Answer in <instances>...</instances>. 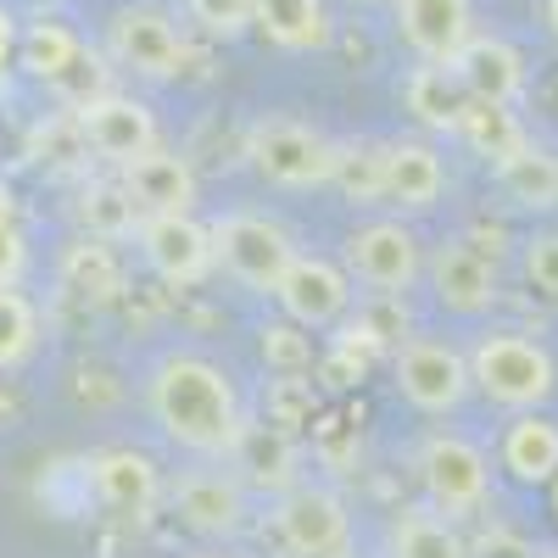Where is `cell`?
Instances as JSON below:
<instances>
[{
  "label": "cell",
  "mask_w": 558,
  "mask_h": 558,
  "mask_svg": "<svg viewBox=\"0 0 558 558\" xmlns=\"http://www.w3.org/2000/svg\"><path fill=\"white\" fill-rule=\"evenodd\" d=\"M17 62H23L34 78H45V84H62V78L84 62V39H78L62 17H39V23H28L23 39H17Z\"/></svg>",
  "instance_id": "cell-26"
},
{
  "label": "cell",
  "mask_w": 558,
  "mask_h": 558,
  "mask_svg": "<svg viewBox=\"0 0 558 558\" xmlns=\"http://www.w3.org/2000/svg\"><path fill=\"white\" fill-rule=\"evenodd\" d=\"M402 107L413 112L418 129H430V134H458L463 112H470V89L452 78V68L418 62V68H408V78H402Z\"/></svg>",
  "instance_id": "cell-22"
},
{
  "label": "cell",
  "mask_w": 558,
  "mask_h": 558,
  "mask_svg": "<svg viewBox=\"0 0 558 558\" xmlns=\"http://www.w3.org/2000/svg\"><path fill=\"white\" fill-rule=\"evenodd\" d=\"M263 357H268L274 368H286V375H302L307 357H313L302 324H263Z\"/></svg>",
  "instance_id": "cell-33"
},
{
  "label": "cell",
  "mask_w": 558,
  "mask_h": 558,
  "mask_svg": "<svg viewBox=\"0 0 558 558\" xmlns=\"http://www.w3.org/2000/svg\"><path fill=\"white\" fill-rule=\"evenodd\" d=\"M341 268L352 286L375 296H402L425 274V246L402 218H368L341 241Z\"/></svg>",
  "instance_id": "cell-5"
},
{
  "label": "cell",
  "mask_w": 558,
  "mask_h": 558,
  "mask_svg": "<svg viewBox=\"0 0 558 558\" xmlns=\"http://www.w3.org/2000/svg\"><path fill=\"white\" fill-rule=\"evenodd\" d=\"M458 134L470 140V146H475L492 168L508 162V157H520V151L531 146V134H525L520 112H514V107H492V101H470V112H463Z\"/></svg>",
  "instance_id": "cell-28"
},
{
  "label": "cell",
  "mask_w": 558,
  "mask_h": 558,
  "mask_svg": "<svg viewBox=\"0 0 558 558\" xmlns=\"http://www.w3.org/2000/svg\"><path fill=\"white\" fill-rule=\"evenodd\" d=\"M17 39H23V28H17L12 7H0V68H7V62L17 57Z\"/></svg>",
  "instance_id": "cell-35"
},
{
  "label": "cell",
  "mask_w": 558,
  "mask_h": 558,
  "mask_svg": "<svg viewBox=\"0 0 558 558\" xmlns=\"http://www.w3.org/2000/svg\"><path fill=\"white\" fill-rule=\"evenodd\" d=\"M246 162L274 191H318L336 173V140L302 118H257L246 129Z\"/></svg>",
  "instance_id": "cell-3"
},
{
  "label": "cell",
  "mask_w": 558,
  "mask_h": 558,
  "mask_svg": "<svg viewBox=\"0 0 558 558\" xmlns=\"http://www.w3.org/2000/svg\"><path fill=\"white\" fill-rule=\"evenodd\" d=\"M17 223V191H12V179L0 173V229H12Z\"/></svg>",
  "instance_id": "cell-36"
},
{
  "label": "cell",
  "mask_w": 558,
  "mask_h": 558,
  "mask_svg": "<svg viewBox=\"0 0 558 558\" xmlns=\"http://www.w3.org/2000/svg\"><path fill=\"white\" fill-rule=\"evenodd\" d=\"M520 268L531 279V291L558 302V229H536V235L520 241Z\"/></svg>",
  "instance_id": "cell-32"
},
{
  "label": "cell",
  "mask_w": 558,
  "mask_h": 558,
  "mask_svg": "<svg viewBox=\"0 0 558 558\" xmlns=\"http://www.w3.org/2000/svg\"><path fill=\"white\" fill-rule=\"evenodd\" d=\"M146 408L157 418V430L196 452V458H235V447L246 441V408L241 391L223 368L202 352H168L151 363L146 375Z\"/></svg>",
  "instance_id": "cell-1"
},
{
  "label": "cell",
  "mask_w": 558,
  "mask_h": 558,
  "mask_svg": "<svg viewBox=\"0 0 558 558\" xmlns=\"http://www.w3.org/2000/svg\"><path fill=\"white\" fill-rule=\"evenodd\" d=\"M39 347V307L28 291L0 286V368H23Z\"/></svg>",
  "instance_id": "cell-29"
},
{
  "label": "cell",
  "mask_w": 558,
  "mask_h": 558,
  "mask_svg": "<svg viewBox=\"0 0 558 558\" xmlns=\"http://www.w3.org/2000/svg\"><path fill=\"white\" fill-rule=\"evenodd\" d=\"M274 302H279V313H286L291 324H302V330H330V324H341L347 307H352V279L330 257L296 252L286 279L274 286Z\"/></svg>",
  "instance_id": "cell-12"
},
{
  "label": "cell",
  "mask_w": 558,
  "mask_h": 558,
  "mask_svg": "<svg viewBox=\"0 0 558 558\" xmlns=\"http://www.w3.org/2000/svg\"><path fill=\"white\" fill-rule=\"evenodd\" d=\"M497 458L520 486H553L558 481V425L542 413H514L497 441Z\"/></svg>",
  "instance_id": "cell-21"
},
{
  "label": "cell",
  "mask_w": 558,
  "mask_h": 558,
  "mask_svg": "<svg viewBox=\"0 0 558 558\" xmlns=\"http://www.w3.org/2000/svg\"><path fill=\"white\" fill-rule=\"evenodd\" d=\"M536 12H542V28H547L553 45H558V0H536Z\"/></svg>",
  "instance_id": "cell-37"
},
{
  "label": "cell",
  "mask_w": 558,
  "mask_h": 558,
  "mask_svg": "<svg viewBox=\"0 0 558 558\" xmlns=\"http://www.w3.org/2000/svg\"><path fill=\"white\" fill-rule=\"evenodd\" d=\"M252 34H263L274 51L307 57V51H330L336 23H330V7H324V0H257Z\"/></svg>",
  "instance_id": "cell-20"
},
{
  "label": "cell",
  "mask_w": 558,
  "mask_h": 558,
  "mask_svg": "<svg viewBox=\"0 0 558 558\" xmlns=\"http://www.w3.org/2000/svg\"><path fill=\"white\" fill-rule=\"evenodd\" d=\"M357 7H380V0H357Z\"/></svg>",
  "instance_id": "cell-41"
},
{
  "label": "cell",
  "mask_w": 558,
  "mask_h": 558,
  "mask_svg": "<svg viewBox=\"0 0 558 558\" xmlns=\"http://www.w3.org/2000/svg\"><path fill=\"white\" fill-rule=\"evenodd\" d=\"M391 375H397L402 402H413L418 413H452L475 391L470 386V352H458L452 341H430V336L402 341Z\"/></svg>",
  "instance_id": "cell-10"
},
{
  "label": "cell",
  "mask_w": 558,
  "mask_h": 558,
  "mask_svg": "<svg viewBox=\"0 0 558 558\" xmlns=\"http://www.w3.org/2000/svg\"><path fill=\"white\" fill-rule=\"evenodd\" d=\"M391 28L418 62L447 68L475 39V0H391Z\"/></svg>",
  "instance_id": "cell-14"
},
{
  "label": "cell",
  "mask_w": 558,
  "mask_h": 558,
  "mask_svg": "<svg viewBox=\"0 0 558 558\" xmlns=\"http://www.w3.org/2000/svg\"><path fill=\"white\" fill-rule=\"evenodd\" d=\"M452 78L470 89V101H492V107H520L525 89H531V68H525V51L502 34H481L463 45V51L447 62Z\"/></svg>",
  "instance_id": "cell-15"
},
{
  "label": "cell",
  "mask_w": 558,
  "mask_h": 558,
  "mask_svg": "<svg viewBox=\"0 0 558 558\" xmlns=\"http://www.w3.org/2000/svg\"><path fill=\"white\" fill-rule=\"evenodd\" d=\"M207 229H213L218 268L235 279V286H246V291H274L279 279H286L291 257H296L291 229L279 218H268V213H223Z\"/></svg>",
  "instance_id": "cell-4"
},
{
  "label": "cell",
  "mask_w": 558,
  "mask_h": 558,
  "mask_svg": "<svg viewBox=\"0 0 558 558\" xmlns=\"http://www.w3.org/2000/svg\"><path fill=\"white\" fill-rule=\"evenodd\" d=\"M140 218H146V213L134 207V196L123 191V179H118V173L84 184V196H78V223H84V235H89V241H101V246H112V241H134V235H140Z\"/></svg>",
  "instance_id": "cell-25"
},
{
  "label": "cell",
  "mask_w": 558,
  "mask_h": 558,
  "mask_svg": "<svg viewBox=\"0 0 558 558\" xmlns=\"http://www.w3.org/2000/svg\"><path fill=\"white\" fill-rule=\"evenodd\" d=\"M252 7L257 0H184V17H191L207 39L235 45L252 34Z\"/></svg>",
  "instance_id": "cell-31"
},
{
  "label": "cell",
  "mask_w": 558,
  "mask_h": 558,
  "mask_svg": "<svg viewBox=\"0 0 558 558\" xmlns=\"http://www.w3.org/2000/svg\"><path fill=\"white\" fill-rule=\"evenodd\" d=\"M418 486H425L430 508L447 520H463V514H481L486 497H492V463L475 441L463 436H425L418 447Z\"/></svg>",
  "instance_id": "cell-6"
},
{
  "label": "cell",
  "mask_w": 558,
  "mask_h": 558,
  "mask_svg": "<svg viewBox=\"0 0 558 558\" xmlns=\"http://www.w3.org/2000/svg\"><path fill=\"white\" fill-rule=\"evenodd\" d=\"M470 386L508 413H542L558 368L553 352L525 330H481V341L470 347Z\"/></svg>",
  "instance_id": "cell-2"
},
{
  "label": "cell",
  "mask_w": 558,
  "mask_h": 558,
  "mask_svg": "<svg viewBox=\"0 0 558 558\" xmlns=\"http://www.w3.org/2000/svg\"><path fill=\"white\" fill-rule=\"evenodd\" d=\"M28 268V241H23V229H0V286H17Z\"/></svg>",
  "instance_id": "cell-34"
},
{
  "label": "cell",
  "mask_w": 558,
  "mask_h": 558,
  "mask_svg": "<svg viewBox=\"0 0 558 558\" xmlns=\"http://www.w3.org/2000/svg\"><path fill=\"white\" fill-rule=\"evenodd\" d=\"M553 514H558V481H553Z\"/></svg>",
  "instance_id": "cell-40"
},
{
  "label": "cell",
  "mask_w": 558,
  "mask_h": 558,
  "mask_svg": "<svg viewBox=\"0 0 558 558\" xmlns=\"http://www.w3.org/2000/svg\"><path fill=\"white\" fill-rule=\"evenodd\" d=\"M447 196V157L436 140L402 134L386 146V202L402 213H430Z\"/></svg>",
  "instance_id": "cell-19"
},
{
  "label": "cell",
  "mask_w": 558,
  "mask_h": 558,
  "mask_svg": "<svg viewBox=\"0 0 558 558\" xmlns=\"http://www.w3.org/2000/svg\"><path fill=\"white\" fill-rule=\"evenodd\" d=\"M118 179H123V191L134 196V207L146 218H157V213H196V191H202L196 168L173 146H151L146 157L123 162Z\"/></svg>",
  "instance_id": "cell-18"
},
{
  "label": "cell",
  "mask_w": 558,
  "mask_h": 558,
  "mask_svg": "<svg viewBox=\"0 0 558 558\" xmlns=\"http://www.w3.org/2000/svg\"><path fill=\"white\" fill-rule=\"evenodd\" d=\"M274 536L286 542V553H296V558H336L347 547V536H352L347 497L336 486H318V481H302L291 492H279Z\"/></svg>",
  "instance_id": "cell-8"
},
{
  "label": "cell",
  "mask_w": 558,
  "mask_h": 558,
  "mask_svg": "<svg viewBox=\"0 0 558 558\" xmlns=\"http://www.w3.org/2000/svg\"><path fill=\"white\" fill-rule=\"evenodd\" d=\"M425 279H430V291L447 313H463V318H481L497 307V268L470 246V241H441L430 257H425Z\"/></svg>",
  "instance_id": "cell-17"
},
{
  "label": "cell",
  "mask_w": 558,
  "mask_h": 558,
  "mask_svg": "<svg viewBox=\"0 0 558 558\" xmlns=\"http://www.w3.org/2000/svg\"><path fill=\"white\" fill-rule=\"evenodd\" d=\"M73 123L84 134V151L96 157V162H107L112 173L123 162H134V157H146L151 146H162L157 112L146 101H134V96H118V89H107V96L73 107Z\"/></svg>",
  "instance_id": "cell-9"
},
{
  "label": "cell",
  "mask_w": 558,
  "mask_h": 558,
  "mask_svg": "<svg viewBox=\"0 0 558 558\" xmlns=\"http://www.w3.org/2000/svg\"><path fill=\"white\" fill-rule=\"evenodd\" d=\"M84 486H89V502L107 508V514H151V508L162 502V470L134 452V447H107L89 458L84 470Z\"/></svg>",
  "instance_id": "cell-16"
},
{
  "label": "cell",
  "mask_w": 558,
  "mask_h": 558,
  "mask_svg": "<svg viewBox=\"0 0 558 558\" xmlns=\"http://www.w3.org/2000/svg\"><path fill=\"white\" fill-rule=\"evenodd\" d=\"M140 257L146 268L162 279V286H202V279L218 268L213 257V229L196 213H157L140 218Z\"/></svg>",
  "instance_id": "cell-11"
},
{
  "label": "cell",
  "mask_w": 558,
  "mask_h": 558,
  "mask_svg": "<svg viewBox=\"0 0 558 558\" xmlns=\"http://www.w3.org/2000/svg\"><path fill=\"white\" fill-rule=\"evenodd\" d=\"M492 179H497V191L514 202L520 213H553L558 207V157L547 146H536V140H531L520 157L497 162Z\"/></svg>",
  "instance_id": "cell-24"
},
{
  "label": "cell",
  "mask_w": 558,
  "mask_h": 558,
  "mask_svg": "<svg viewBox=\"0 0 558 558\" xmlns=\"http://www.w3.org/2000/svg\"><path fill=\"white\" fill-rule=\"evenodd\" d=\"M391 558H470V542L458 536V520L436 508H402L391 525Z\"/></svg>",
  "instance_id": "cell-27"
},
{
  "label": "cell",
  "mask_w": 558,
  "mask_h": 558,
  "mask_svg": "<svg viewBox=\"0 0 558 558\" xmlns=\"http://www.w3.org/2000/svg\"><path fill=\"white\" fill-rule=\"evenodd\" d=\"M173 514L184 531H196V536H241L246 520H252V508H246V486L235 470H184L173 486Z\"/></svg>",
  "instance_id": "cell-13"
},
{
  "label": "cell",
  "mask_w": 558,
  "mask_h": 558,
  "mask_svg": "<svg viewBox=\"0 0 558 558\" xmlns=\"http://www.w3.org/2000/svg\"><path fill=\"white\" fill-rule=\"evenodd\" d=\"M386 146H391V140H375V134L336 140V173H330V184L352 207H386Z\"/></svg>",
  "instance_id": "cell-23"
},
{
  "label": "cell",
  "mask_w": 558,
  "mask_h": 558,
  "mask_svg": "<svg viewBox=\"0 0 558 558\" xmlns=\"http://www.w3.org/2000/svg\"><path fill=\"white\" fill-rule=\"evenodd\" d=\"M184 28L151 0H129L107 17V57L134 78H173L184 68Z\"/></svg>",
  "instance_id": "cell-7"
},
{
  "label": "cell",
  "mask_w": 558,
  "mask_h": 558,
  "mask_svg": "<svg viewBox=\"0 0 558 558\" xmlns=\"http://www.w3.org/2000/svg\"><path fill=\"white\" fill-rule=\"evenodd\" d=\"M531 558H558V542H547V547H536Z\"/></svg>",
  "instance_id": "cell-38"
},
{
  "label": "cell",
  "mask_w": 558,
  "mask_h": 558,
  "mask_svg": "<svg viewBox=\"0 0 558 558\" xmlns=\"http://www.w3.org/2000/svg\"><path fill=\"white\" fill-rule=\"evenodd\" d=\"M191 558H229V553H213V547H207V553H191Z\"/></svg>",
  "instance_id": "cell-39"
},
{
  "label": "cell",
  "mask_w": 558,
  "mask_h": 558,
  "mask_svg": "<svg viewBox=\"0 0 558 558\" xmlns=\"http://www.w3.org/2000/svg\"><path fill=\"white\" fill-rule=\"evenodd\" d=\"M118 286H123V279H118L112 246H101V241L73 246V257H68V291H78V296H89V302H112Z\"/></svg>",
  "instance_id": "cell-30"
}]
</instances>
